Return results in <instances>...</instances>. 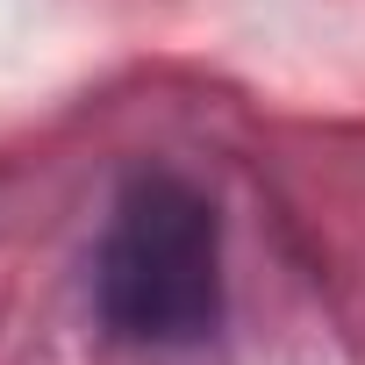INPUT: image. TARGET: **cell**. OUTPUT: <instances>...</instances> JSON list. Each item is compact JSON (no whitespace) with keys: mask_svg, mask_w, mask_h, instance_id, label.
<instances>
[{"mask_svg":"<svg viewBox=\"0 0 365 365\" xmlns=\"http://www.w3.org/2000/svg\"><path fill=\"white\" fill-rule=\"evenodd\" d=\"M93 315L115 344L194 351L230 315L222 208L172 165H136L108 201L93 244Z\"/></svg>","mask_w":365,"mask_h":365,"instance_id":"6da1fadb","label":"cell"}]
</instances>
